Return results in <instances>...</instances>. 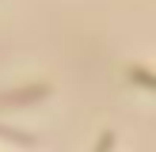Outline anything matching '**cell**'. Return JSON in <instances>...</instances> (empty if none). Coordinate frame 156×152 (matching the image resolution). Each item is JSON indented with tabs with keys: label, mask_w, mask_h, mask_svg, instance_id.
<instances>
[{
	"label": "cell",
	"mask_w": 156,
	"mask_h": 152,
	"mask_svg": "<svg viewBox=\"0 0 156 152\" xmlns=\"http://www.w3.org/2000/svg\"><path fill=\"white\" fill-rule=\"evenodd\" d=\"M126 80L133 84V88L152 91V95H156V72H152V68H145V65H129V68H126Z\"/></svg>",
	"instance_id": "cell-2"
},
{
	"label": "cell",
	"mask_w": 156,
	"mask_h": 152,
	"mask_svg": "<svg viewBox=\"0 0 156 152\" xmlns=\"http://www.w3.org/2000/svg\"><path fill=\"white\" fill-rule=\"evenodd\" d=\"M0 141H12V144H23V148H34V137L30 133H23V129H15V126H4V122H0Z\"/></svg>",
	"instance_id": "cell-3"
},
{
	"label": "cell",
	"mask_w": 156,
	"mask_h": 152,
	"mask_svg": "<svg viewBox=\"0 0 156 152\" xmlns=\"http://www.w3.org/2000/svg\"><path fill=\"white\" fill-rule=\"evenodd\" d=\"M91 152H114V129H103V133H99V144Z\"/></svg>",
	"instance_id": "cell-4"
},
{
	"label": "cell",
	"mask_w": 156,
	"mask_h": 152,
	"mask_svg": "<svg viewBox=\"0 0 156 152\" xmlns=\"http://www.w3.org/2000/svg\"><path fill=\"white\" fill-rule=\"evenodd\" d=\"M50 95H53V84H46V80H38V84H19V88L0 91V110H23V106L46 103Z\"/></svg>",
	"instance_id": "cell-1"
}]
</instances>
